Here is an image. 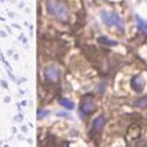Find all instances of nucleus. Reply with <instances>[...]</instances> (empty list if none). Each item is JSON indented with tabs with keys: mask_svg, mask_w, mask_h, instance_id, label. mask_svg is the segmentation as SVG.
<instances>
[{
	"mask_svg": "<svg viewBox=\"0 0 147 147\" xmlns=\"http://www.w3.org/2000/svg\"><path fill=\"white\" fill-rule=\"evenodd\" d=\"M81 110H82V111H83L85 114L92 113V112L96 110V105H94L93 101H92L90 98H85L83 101H82Z\"/></svg>",
	"mask_w": 147,
	"mask_h": 147,
	"instance_id": "39448f33",
	"label": "nucleus"
},
{
	"mask_svg": "<svg viewBox=\"0 0 147 147\" xmlns=\"http://www.w3.org/2000/svg\"><path fill=\"white\" fill-rule=\"evenodd\" d=\"M131 88L134 92H142L145 88V80L140 75H137L131 79Z\"/></svg>",
	"mask_w": 147,
	"mask_h": 147,
	"instance_id": "7ed1b4c3",
	"label": "nucleus"
},
{
	"mask_svg": "<svg viewBox=\"0 0 147 147\" xmlns=\"http://www.w3.org/2000/svg\"><path fill=\"white\" fill-rule=\"evenodd\" d=\"M47 10L48 13L53 16H55L56 18H58L60 21H65L68 18V14H69V9L68 6L66 5L63 2H59V1H49L47 3Z\"/></svg>",
	"mask_w": 147,
	"mask_h": 147,
	"instance_id": "f257e3e1",
	"label": "nucleus"
},
{
	"mask_svg": "<svg viewBox=\"0 0 147 147\" xmlns=\"http://www.w3.org/2000/svg\"><path fill=\"white\" fill-rule=\"evenodd\" d=\"M101 19L107 26L111 27V26H116L117 29H119L120 31L124 30V22L121 19V17L117 13L115 12H106L103 11L101 13Z\"/></svg>",
	"mask_w": 147,
	"mask_h": 147,
	"instance_id": "f03ea898",
	"label": "nucleus"
},
{
	"mask_svg": "<svg viewBox=\"0 0 147 147\" xmlns=\"http://www.w3.org/2000/svg\"><path fill=\"white\" fill-rule=\"evenodd\" d=\"M98 42L100 44H103V45H107V46H117L118 45V42L117 41H114V40H110L108 39L107 37H99L98 38Z\"/></svg>",
	"mask_w": 147,
	"mask_h": 147,
	"instance_id": "0eeeda50",
	"label": "nucleus"
},
{
	"mask_svg": "<svg viewBox=\"0 0 147 147\" xmlns=\"http://www.w3.org/2000/svg\"><path fill=\"white\" fill-rule=\"evenodd\" d=\"M45 78L50 82H56L59 78V72H58L57 68L53 66H49L45 69L44 71Z\"/></svg>",
	"mask_w": 147,
	"mask_h": 147,
	"instance_id": "20e7f679",
	"label": "nucleus"
},
{
	"mask_svg": "<svg viewBox=\"0 0 147 147\" xmlns=\"http://www.w3.org/2000/svg\"><path fill=\"white\" fill-rule=\"evenodd\" d=\"M48 113V110H38V115H37V117L39 118H42V117H44L46 114Z\"/></svg>",
	"mask_w": 147,
	"mask_h": 147,
	"instance_id": "9b49d317",
	"label": "nucleus"
},
{
	"mask_svg": "<svg viewBox=\"0 0 147 147\" xmlns=\"http://www.w3.org/2000/svg\"><path fill=\"white\" fill-rule=\"evenodd\" d=\"M105 124V118L103 116H98L93 120V128L96 130H100Z\"/></svg>",
	"mask_w": 147,
	"mask_h": 147,
	"instance_id": "423d86ee",
	"label": "nucleus"
},
{
	"mask_svg": "<svg viewBox=\"0 0 147 147\" xmlns=\"http://www.w3.org/2000/svg\"><path fill=\"white\" fill-rule=\"evenodd\" d=\"M136 18H137V23L139 24L140 27L143 28L144 30H147V21L143 20V19H141L139 16H136Z\"/></svg>",
	"mask_w": 147,
	"mask_h": 147,
	"instance_id": "9d476101",
	"label": "nucleus"
},
{
	"mask_svg": "<svg viewBox=\"0 0 147 147\" xmlns=\"http://www.w3.org/2000/svg\"><path fill=\"white\" fill-rule=\"evenodd\" d=\"M134 105L136 107H139V109H147V96L136 100L134 102Z\"/></svg>",
	"mask_w": 147,
	"mask_h": 147,
	"instance_id": "1a4fd4ad",
	"label": "nucleus"
},
{
	"mask_svg": "<svg viewBox=\"0 0 147 147\" xmlns=\"http://www.w3.org/2000/svg\"><path fill=\"white\" fill-rule=\"evenodd\" d=\"M59 103L62 105V107H64L67 109H73V107H74V103H73L71 100H69V99H67V98L59 99Z\"/></svg>",
	"mask_w": 147,
	"mask_h": 147,
	"instance_id": "6e6552de",
	"label": "nucleus"
}]
</instances>
